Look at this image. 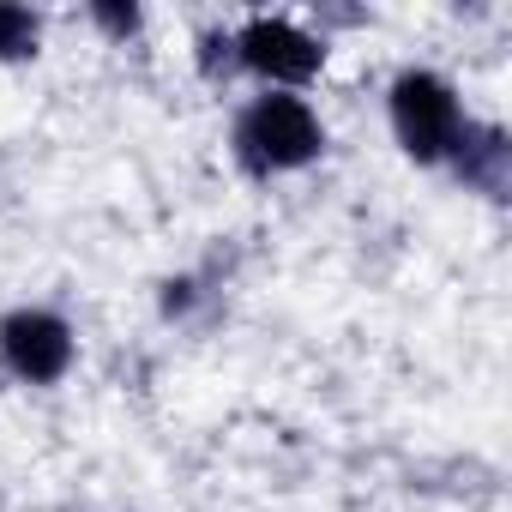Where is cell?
<instances>
[{
	"mask_svg": "<svg viewBox=\"0 0 512 512\" xmlns=\"http://www.w3.org/2000/svg\"><path fill=\"white\" fill-rule=\"evenodd\" d=\"M326 151V127L308 97L296 91H266L235 115V163L247 175H290L308 169Z\"/></svg>",
	"mask_w": 512,
	"mask_h": 512,
	"instance_id": "obj_1",
	"label": "cell"
},
{
	"mask_svg": "<svg viewBox=\"0 0 512 512\" xmlns=\"http://www.w3.org/2000/svg\"><path fill=\"white\" fill-rule=\"evenodd\" d=\"M386 115H392V139L404 145L410 163H452L470 115L452 91V79L428 73V67H404L386 91Z\"/></svg>",
	"mask_w": 512,
	"mask_h": 512,
	"instance_id": "obj_2",
	"label": "cell"
},
{
	"mask_svg": "<svg viewBox=\"0 0 512 512\" xmlns=\"http://www.w3.org/2000/svg\"><path fill=\"white\" fill-rule=\"evenodd\" d=\"M235 37V67H247L253 79H266L272 91H302L308 79H320L326 67V43L314 31H302L296 19H272V13H253Z\"/></svg>",
	"mask_w": 512,
	"mask_h": 512,
	"instance_id": "obj_3",
	"label": "cell"
},
{
	"mask_svg": "<svg viewBox=\"0 0 512 512\" xmlns=\"http://www.w3.org/2000/svg\"><path fill=\"white\" fill-rule=\"evenodd\" d=\"M73 356H79V338L55 308H13L0 320V362H7V374L25 380V386L67 380Z\"/></svg>",
	"mask_w": 512,
	"mask_h": 512,
	"instance_id": "obj_4",
	"label": "cell"
},
{
	"mask_svg": "<svg viewBox=\"0 0 512 512\" xmlns=\"http://www.w3.org/2000/svg\"><path fill=\"white\" fill-rule=\"evenodd\" d=\"M452 169H458V181L470 187V193H488V199H506V181H512V145H506V133L500 127H464V139H458V151H452Z\"/></svg>",
	"mask_w": 512,
	"mask_h": 512,
	"instance_id": "obj_5",
	"label": "cell"
},
{
	"mask_svg": "<svg viewBox=\"0 0 512 512\" xmlns=\"http://www.w3.org/2000/svg\"><path fill=\"white\" fill-rule=\"evenodd\" d=\"M43 49V19L19 0H0V61H31Z\"/></svg>",
	"mask_w": 512,
	"mask_h": 512,
	"instance_id": "obj_6",
	"label": "cell"
},
{
	"mask_svg": "<svg viewBox=\"0 0 512 512\" xmlns=\"http://www.w3.org/2000/svg\"><path fill=\"white\" fill-rule=\"evenodd\" d=\"M91 25L109 37V43H133L145 31V13L127 7V0H91Z\"/></svg>",
	"mask_w": 512,
	"mask_h": 512,
	"instance_id": "obj_7",
	"label": "cell"
},
{
	"mask_svg": "<svg viewBox=\"0 0 512 512\" xmlns=\"http://www.w3.org/2000/svg\"><path fill=\"white\" fill-rule=\"evenodd\" d=\"M229 67H235V37H229V31H205V37H199V73L217 79V73H229Z\"/></svg>",
	"mask_w": 512,
	"mask_h": 512,
	"instance_id": "obj_8",
	"label": "cell"
},
{
	"mask_svg": "<svg viewBox=\"0 0 512 512\" xmlns=\"http://www.w3.org/2000/svg\"><path fill=\"white\" fill-rule=\"evenodd\" d=\"M193 302H199V284H193V278H169V284H163V314H169V320L193 314Z\"/></svg>",
	"mask_w": 512,
	"mask_h": 512,
	"instance_id": "obj_9",
	"label": "cell"
}]
</instances>
